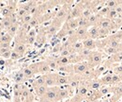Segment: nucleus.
I'll return each mask as SVG.
<instances>
[{
	"label": "nucleus",
	"mask_w": 122,
	"mask_h": 102,
	"mask_svg": "<svg viewBox=\"0 0 122 102\" xmlns=\"http://www.w3.org/2000/svg\"><path fill=\"white\" fill-rule=\"evenodd\" d=\"M102 60H103V55L101 51H98V50H94L91 51L90 55H89V58L87 59V62L90 66V68L92 69H95L96 67L100 66L101 64H102Z\"/></svg>",
	"instance_id": "obj_1"
},
{
	"label": "nucleus",
	"mask_w": 122,
	"mask_h": 102,
	"mask_svg": "<svg viewBox=\"0 0 122 102\" xmlns=\"http://www.w3.org/2000/svg\"><path fill=\"white\" fill-rule=\"evenodd\" d=\"M72 89L69 85L59 87V92H58V102L64 101L66 99L71 98V96L72 95Z\"/></svg>",
	"instance_id": "obj_2"
},
{
	"label": "nucleus",
	"mask_w": 122,
	"mask_h": 102,
	"mask_svg": "<svg viewBox=\"0 0 122 102\" xmlns=\"http://www.w3.org/2000/svg\"><path fill=\"white\" fill-rule=\"evenodd\" d=\"M58 92H59L58 86L48 87V90L46 92L44 97L49 99L51 102H58Z\"/></svg>",
	"instance_id": "obj_3"
},
{
	"label": "nucleus",
	"mask_w": 122,
	"mask_h": 102,
	"mask_svg": "<svg viewBox=\"0 0 122 102\" xmlns=\"http://www.w3.org/2000/svg\"><path fill=\"white\" fill-rule=\"evenodd\" d=\"M88 69H90V66L87 61H81L73 64V74L81 76L84 73H86Z\"/></svg>",
	"instance_id": "obj_4"
},
{
	"label": "nucleus",
	"mask_w": 122,
	"mask_h": 102,
	"mask_svg": "<svg viewBox=\"0 0 122 102\" xmlns=\"http://www.w3.org/2000/svg\"><path fill=\"white\" fill-rule=\"evenodd\" d=\"M21 91H22V99H24L25 102H34V95L26 85L22 84Z\"/></svg>",
	"instance_id": "obj_5"
},
{
	"label": "nucleus",
	"mask_w": 122,
	"mask_h": 102,
	"mask_svg": "<svg viewBox=\"0 0 122 102\" xmlns=\"http://www.w3.org/2000/svg\"><path fill=\"white\" fill-rule=\"evenodd\" d=\"M37 64V72L38 75H46V74L50 73L52 70L49 67L48 63L45 60H41V61H38L36 62Z\"/></svg>",
	"instance_id": "obj_6"
},
{
	"label": "nucleus",
	"mask_w": 122,
	"mask_h": 102,
	"mask_svg": "<svg viewBox=\"0 0 122 102\" xmlns=\"http://www.w3.org/2000/svg\"><path fill=\"white\" fill-rule=\"evenodd\" d=\"M56 78H57V73L50 72V73L45 75V85L47 87H55L57 86L56 84Z\"/></svg>",
	"instance_id": "obj_7"
},
{
	"label": "nucleus",
	"mask_w": 122,
	"mask_h": 102,
	"mask_svg": "<svg viewBox=\"0 0 122 102\" xmlns=\"http://www.w3.org/2000/svg\"><path fill=\"white\" fill-rule=\"evenodd\" d=\"M114 25H115V24H114L113 21H111L110 19H108L106 17H102V18H101V20H100V22L98 23L97 27L100 28V29H109V30H111V29H113Z\"/></svg>",
	"instance_id": "obj_8"
},
{
	"label": "nucleus",
	"mask_w": 122,
	"mask_h": 102,
	"mask_svg": "<svg viewBox=\"0 0 122 102\" xmlns=\"http://www.w3.org/2000/svg\"><path fill=\"white\" fill-rule=\"evenodd\" d=\"M70 81V75H65V74L57 73V78H56V84L58 87L66 86L69 84Z\"/></svg>",
	"instance_id": "obj_9"
},
{
	"label": "nucleus",
	"mask_w": 122,
	"mask_h": 102,
	"mask_svg": "<svg viewBox=\"0 0 122 102\" xmlns=\"http://www.w3.org/2000/svg\"><path fill=\"white\" fill-rule=\"evenodd\" d=\"M86 85H87L88 89L91 90V91H99L101 88L103 86L102 84V82L100 81L99 78L91 79V80H88V81H86Z\"/></svg>",
	"instance_id": "obj_10"
},
{
	"label": "nucleus",
	"mask_w": 122,
	"mask_h": 102,
	"mask_svg": "<svg viewBox=\"0 0 122 102\" xmlns=\"http://www.w3.org/2000/svg\"><path fill=\"white\" fill-rule=\"evenodd\" d=\"M83 45H84V48L87 49V50H90V51H94L98 48L97 46V41L96 40H93L90 38H86V40L82 41Z\"/></svg>",
	"instance_id": "obj_11"
},
{
	"label": "nucleus",
	"mask_w": 122,
	"mask_h": 102,
	"mask_svg": "<svg viewBox=\"0 0 122 102\" xmlns=\"http://www.w3.org/2000/svg\"><path fill=\"white\" fill-rule=\"evenodd\" d=\"M87 31H88V28H82L79 27L78 29L75 30V37L77 38L78 41H84L87 38Z\"/></svg>",
	"instance_id": "obj_12"
},
{
	"label": "nucleus",
	"mask_w": 122,
	"mask_h": 102,
	"mask_svg": "<svg viewBox=\"0 0 122 102\" xmlns=\"http://www.w3.org/2000/svg\"><path fill=\"white\" fill-rule=\"evenodd\" d=\"M63 27L67 29L68 31L70 30H76L79 28V25H78V18L77 19H70V20H67Z\"/></svg>",
	"instance_id": "obj_13"
},
{
	"label": "nucleus",
	"mask_w": 122,
	"mask_h": 102,
	"mask_svg": "<svg viewBox=\"0 0 122 102\" xmlns=\"http://www.w3.org/2000/svg\"><path fill=\"white\" fill-rule=\"evenodd\" d=\"M112 78H113V74L107 73L104 75H102L99 79L102 82L103 86H112Z\"/></svg>",
	"instance_id": "obj_14"
},
{
	"label": "nucleus",
	"mask_w": 122,
	"mask_h": 102,
	"mask_svg": "<svg viewBox=\"0 0 122 102\" xmlns=\"http://www.w3.org/2000/svg\"><path fill=\"white\" fill-rule=\"evenodd\" d=\"M12 51H14V52H16L17 54H19L21 56H24L25 54V52H26V44H24V43H15Z\"/></svg>",
	"instance_id": "obj_15"
},
{
	"label": "nucleus",
	"mask_w": 122,
	"mask_h": 102,
	"mask_svg": "<svg viewBox=\"0 0 122 102\" xmlns=\"http://www.w3.org/2000/svg\"><path fill=\"white\" fill-rule=\"evenodd\" d=\"M87 38H90L93 40H99V28L97 26L94 27H90L88 28V31H87Z\"/></svg>",
	"instance_id": "obj_16"
},
{
	"label": "nucleus",
	"mask_w": 122,
	"mask_h": 102,
	"mask_svg": "<svg viewBox=\"0 0 122 102\" xmlns=\"http://www.w3.org/2000/svg\"><path fill=\"white\" fill-rule=\"evenodd\" d=\"M57 72L60 74L65 75H72L73 74V64H69V65H64V66H58L56 69Z\"/></svg>",
	"instance_id": "obj_17"
},
{
	"label": "nucleus",
	"mask_w": 122,
	"mask_h": 102,
	"mask_svg": "<svg viewBox=\"0 0 122 102\" xmlns=\"http://www.w3.org/2000/svg\"><path fill=\"white\" fill-rule=\"evenodd\" d=\"M33 90H34L35 95L40 98V97H42V96H45L46 92L48 90V87L46 85H41V86H38V87L33 88Z\"/></svg>",
	"instance_id": "obj_18"
},
{
	"label": "nucleus",
	"mask_w": 122,
	"mask_h": 102,
	"mask_svg": "<svg viewBox=\"0 0 122 102\" xmlns=\"http://www.w3.org/2000/svg\"><path fill=\"white\" fill-rule=\"evenodd\" d=\"M101 18H102V17H101L98 13H93L92 15H90V16L87 18L89 28H90V27H94V26H97L98 23L100 22Z\"/></svg>",
	"instance_id": "obj_19"
},
{
	"label": "nucleus",
	"mask_w": 122,
	"mask_h": 102,
	"mask_svg": "<svg viewBox=\"0 0 122 102\" xmlns=\"http://www.w3.org/2000/svg\"><path fill=\"white\" fill-rule=\"evenodd\" d=\"M32 87H38V86H41V85H45V75H41L40 77L36 78L33 81H32Z\"/></svg>",
	"instance_id": "obj_20"
},
{
	"label": "nucleus",
	"mask_w": 122,
	"mask_h": 102,
	"mask_svg": "<svg viewBox=\"0 0 122 102\" xmlns=\"http://www.w3.org/2000/svg\"><path fill=\"white\" fill-rule=\"evenodd\" d=\"M14 81H15L16 84H23V83H25V81H26V78L24 75L23 70L18 71L14 75Z\"/></svg>",
	"instance_id": "obj_21"
},
{
	"label": "nucleus",
	"mask_w": 122,
	"mask_h": 102,
	"mask_svg": "<svg viewBox=\"0 0 122 102\" xmlns=\"http://www.w3.org/2000/svg\"><path fill=\"white\" fill-rule=\"evenodd\" d=\"M112 95L116 96L118 98L122 97V82L115 86H112Z\"/></svg>",
	"instance_id": "obj_22"
},
{
	"label": "nucleus",
	"mask_w": 122,
	"mask_h": 102,
	"mask_svg": "<svg viewBox=\"0 0 122 102\" xmlns=\"http://www.w3.org/2000/svg\"><path fill=\"white\" fill-rule=\"evenodd\" d=\"M45 61L48 63L51 70H56V69L58 67V64H57V61H56V57H49V58L46 59Z\"/></svg>",
	"instance_id": "obj_23"
},
{
	"label": "nucleus",
	"mask_w": 122,
	"mask_h": 102,
	"mask_svg": "<svg viewBox=\"0 0 122 102\" xmlns=\"http://www.w3.org/2000/svg\"><path fill=\"white\" fill-rule=\"evenodd\" d=\"M19 29H20V26H19V23L18 24H14V25H11L10 28L8 29H6V32L8 33V34H10L12 38H14L16 35H17V33H18V31H19Z\"/></svg>",
	"instance_id": "obj_24"
},
{
	"label": "nucleus",
	"mask_w": 122,
	"mask_h": 102,
	"mask_svg": "<svg viewBox=\"0 0 122 102\" xmlns=\"http://www.w3.org/2000/svg\"><path fill=\"white\" fill-rule=\"evenodd\" d=\"M56 61H57V64L58 66H64V65H69V64H71V60L70 56L69 57H56Z\"/></svg>",
	"instance_id": "obj_25"
},
{
	"label": "nucleus",
	"mask_w": 122,
	"mask_h": 102,
	"mask_svg": "<svg viewBox=\"0 0 122 102\" xmlns=\"http://www.w3.org/2000/svg\"><path fill=\"white\" fill-rule=\"evenodd\" d=\"M99 92H100V94L102 95V97L106 96L110 94L112 95V86H102L99 90Z\"/></svg>",
	"instance_id": "obj_26"
},
{
	"label": "nucleus",
	"mask_w": 122,
	"mask_h": 102,
	"mask_svg": "<svg viewBox=\"0 0 122 102\" xmlns=\"http://www.w3.org/2000/svg\"><path fill=\"white\" fill-rule=\"evenodd\" d=\"M12 37L10 35V34H8L6 31L3 33V35H2V37L0 38V44H6V43H11V41H12Z\"/></svg>",
	"instance_id": "obj_27"
},
{
	"label": "nucleus",
	"mask_w": 122,
	"mask_h": 102,
	"mask_svg": "<svg viewBox=\"0 0 122 102\" xmlns=\"http://www.w3.org/2000/svg\"><path fill=\"white\" fill-rule=\"evenodd\" d=\"M22 70H23V72H24V75H25V77L26 80H27V79H31L33 77H35V74L33 73V71L31 70L28 66H26V67L23 68Z\"/></svg>",
	"instance_id": "obj_28"
},
{
	"label": "nucleus",
	"mask_w": 122,
	"mask_h": 102,
	"mask_svg": "<svg viewBox=\"0 0 122 102\" xmlns=\"http://www.w3.org/2000/svg\"><path fill=\"white\" fill-rule=\"evenodd\" d=\"M120 4H121V3L117 2V1H107V2L104 3V6L107 7L108 9H110V10H115V9H117L118 6H120Z\"/></svg>",
	"instance_id": "obj_29"
},
{
	"label": "nucleus",
	"mask_w": 122,
	"mask_h": 102,
	"mask_svg": "<svg viewBox=\"0 0 122 102\" xmlns=\"http://www.w3.org/2000/svg\"><path fill=\"white\" fill-rule=\"evenodd\" d=\"M78 25H79V27H82V28H89L87 18L83 17V16H80L78 18Z\"/></svg>",
	"instance_id": "obj_30"
},
{
	"label": "nucleus",
	"mask_w": 122,
	"mask_h": 102,
	"mask_svg": "<svg viewBox=\"0 0 122 102\" xmlns=\"http://www.w3.org/2000/svg\"><path fill=\"white\" fill-rule=\"evenodd\" d=\"M104 52L108 54V55H110V56H114V55H116V54H118V53H120L119 52V50L117 49V48H114V47H110V46H106V47H104Z\"/></svg>",
	"instance_id": "obj_31"
},
{
	"label": "nucleus",
	"mask_w": 122,
	"mask_h": 102,
	"mask_svg": "<svg viewBox=\"0 0 122 102\" xmlns=\"http://www.w3.org/2000/svg\"><path fill=\"white\" fill-rule=\"evenodd\" d=\"M1 23H2V25H3V27H4L5 31H6V29H8L11 25H12L11 22H10V17H4V18H2V19H1Z\"/></svg>",
	"instance_id": "obj_32"
},
{
	"label": "nucleus",
	"mask_w": 122,
	"mask_h": 102,
	"mask_svg": "<svg viewBox=\"0 0 122 102\" xmlns=\"http://www.w3.org/2000/svg\"><path fill=\"white\" fill-rule=\"evenodd\" d=\"M118 17H119V16L117 13L116 10H110L109 12H108V14L106 15V18L110 19L111 21H114V20H116V19L118 18Z\"/></svg>",
	"instance_id": "obj_33"
},
{
	"label": "nucleus",
	"mask_w": 122,
	"mask_h": 102,
	"mask_svg": "<svg viewBox=\"0 0 122 102\" xmlns=\"http://www.w3.org/2000/svg\"><path fill=\"white\" fill-rule=\"evenodd\" d=\"M122 82L121 78H120V76L119 75H116V74H113V78H112V86H115L118 83Z\"/></svg>",
	"instance_id": "obj_34"
},
{
	"label": "nucleus",
	"mask_w": 122,
	"mask_h": 102,
	"mask_svg": "<svg viewBox=\"0 0 122 102\" xmlns=\"http://www.w3.org/2000/svg\"><path fill=\"white\" fill-rule=\"evenodd\" d=\"M110 33V30L109 29H100L99 28V37H100V39L101 38H106L107 36H108V34Z\"/></svg>",
	"instance_id": "obj_35"
},
{
	"label": "nucleus",
	"mask_w": 122,
	"mask_h": 102,
	"mask_svg": "<svg viewBox=\"0 0 122 102\" xmlns=\"http://www.w3.org/2000/svg\"><path fill=\"white\" fill-rule=\"evenodd\" d=\"M113 74L116 75H122V63H119L118 65L115 66L113 69Z\"/></svg>",
	"instance_id": "obj_36"
},
{
	"label": "nucleus",
	"mask_w": 122,
	"mask_h": 102,
	"mask_svg": "<svg viewBox=\"0 0 122 102\" xmlns=\"http://www.w3.org/2000/svg\"><path fill=\"white\" fill-rule=\"evenodd\" d=\"M11 52H12V49H10V50H8V51L2 53V54L0 55V57H1L2 59H4V60L10 59V57H11Z\"/></svg>",
	"instance_id": "obj_37"
},
{
	"label": "nucleus",
	"mask_w": 122,
	"mask_h": 102,
	"mask_svg": "<svg viewBox=\"0 0 122 102\" xmlns=\"http://www.w3.org/2000/svg\"><path fill=\"white\" fill-rule=\"evenodd\" d=\"M22 57H23V56L17 54L14 51H12V52H11V57H10V59H11V60H19V59H21Z\"/></svg>",
	"instance_id": "obj_38"
},
{
	"label": "nucleus",
	"mask_w": 122,
	"mask_h": 102,
	"mask_svg": "<svg viewBox=\"0 0 122 102\" xmlns=\"http://www.w3.org/2000/svg\"><path fill=\"white\" fill-rule=\"evenodd\" d=\"M39 102H51L49 99H47L46 97H44V96H42V97H40L39 98Z\"/></svg>",
	"instance_id": "obj_39"
},
{
	"label": "nucleus",
	"mask_w": 122,
	"mask_h": 102,
	"mask_svg": "<svg viewBox=\"0 0 122 102\" xmlns=\"http://www.w3.org/2000/svg\"><path fill=\"white\" fill-rule=\"evenodd\" d=\"M3 30H5V29H4V27H3V25H2V23L0 21V31H3Z\"/></svg>",
	"instance_id": "obj_40"
},
{
	"label": "nucleus",
	"mask_w": 122,
	"mask_h": 102,
	"mask_svg": "<svg viewBox=\"0 0 122 102\" xmlns=\"http://www.w3.org/2000/svg\"><path fill=\"white\" fill-rule=\"evenodd\" d=\"M3 33H4V31H0V38L2 37V35H3Z\"/></svg>",
	"instance_id": "obj_41"
}]
</instances>
